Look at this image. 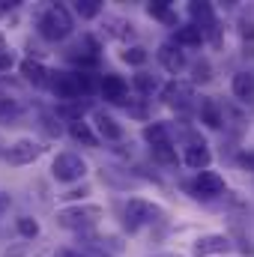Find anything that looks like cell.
I'll return each mask as SVG.
<instances>
[{
  "label": "cell",
  "mask_w": 254,
  "mask_h": 257,
  "mask_svg": "<svg viewBox=\"0 0 254 257\" xmlns=\"http://www.w3.org/2000/svg\"><path fill=\"white\" fill-rule=\"evenodd\" d=\"M120 221L129 233H141L147 227H156V224H165L168 221V212L162 203L156 200H147V197H126L120 203Z\"/></svg>",
  "instance_id": "6da1fadb"
},
{
  "label": "cell",
  "mask_w": 254,
  "mask_h": 257,
  "mask_svg": "<svg viewBox=\"0 0 254 257\" xmlns=\"http://www.w3.org/2000/svg\"><path fill=\"white\" fill-rule=\"evenodd\" d=\"M36 33H39V39H45L51 45L66 42L75 33V12L69 6H63V3L45 6L39 12V18H36Z\"/></svg>",
  "instance_id": "7a4b0ae2"
},
{
  "label": "cell",
  "mask_w": 254,
  "mask_h": 257,
  "mask_svg": "<svg viewBox=\"0 0 254 257\" xmlns=\"http://www.w3.org/2000/svg\"><path fill=\"white\" fill-rule=\"evenodd\" d=\"M102 218H105V206L99 203H66L57 209L54 224L81 236V233H93L102 224Z\"/></svg>",
  "instance_id": "3957f363"
},
{
  "label": "cell",
  "mask_w": 254,
  "mask_h": 257,
  "mask_svg": "<svg viewBox=\"0 0 254 257\" xmlns=\"http://www.w3.org/2000/svg\"><path fill=\"white\" fill-rule=\"evenodd\" d=\"M183 192L194 197V200H203V203H212V200H224L227 197V183L218 171H200V174H191V180H183Z\"/></svg>",
  "instance_id": "277c9868"
},
{
  "label": "cell",
  "mask_w": 254,
  "mask_h": 257,
  "mask_svg": "<svg viewBox=\"0 0 254 257\" xmlns=\"http://www.w3.org/2000/svg\"><path fill=\"white\" fill-rule=\"evenodd\" d=\"M87 174H90V165H87V159H84L81 153L63 150V153H57V156L51 159V180L60 183V186H69V189H72V186L84 183Z\"/></svg>",
  "instance_id": "5b68a950"
},
{
  "label": "cell",
  "mask_w": 254,
  "mask_h": 257,
  "mask_svg": "<svg viewBox=\"0 0 254 257\" xmlns=\"http://www.w3.org/2000/svg\"><path fill=\"white\" fill-rule=\"evenodd\" d=\"M159 96H162V105L171 108V111H177V114H189L197 105V87L191 84L189 78H171L162 87Z\"/></svg>",
  "instance_id": "8992f818"
},
{
  "label": "cell",
  "mask_w": 254,
  "mask_h": 257,
  "mask_svg": "<svg viewBox=\"0 0 254 257\" xmlns=\"http://www.w3.org/2000/svg\"><path fill=\"white\" fill-rule=\"evenodd\" d=\"M194 114H197V123L209 132H224L230 126V111L218 96H197Z\"/></svg>",
  "instance_id": "52a82bcc"
},
{
  "label": "cell",
  "mask_w": 254,
  "mask_h": 257,
  "mask_svg": "<svg viewBox=\"0 0 254 257\" xmlns=\"http://www.w3.org/2000/svg\"><path fill=\"white\" fill-rule=\"evenodd\" d=\"M45 141L42 138H33V135H24V138H15L12 144H9V150H6V162L12 165V168H27V165H33V162H39L42 156H45Z\"/></svg>",
  "instance_id": "ba28073f"
},
{
  "label": "cell",
  "mask_w": 254,
  "mask_h": 257,
  "mask_svg": "<svg viewBox=\"0 0 254 257\" xmlns=\"http://www.w3.org/2000/svg\"><path fill=\"white\" fill-rule=\"evenodd\" d=\"M90 123L96 128L99 141H105V144H123L126 141V126L114 114H108L105 108H90Z\"/></svg>",
  "instance_id": "9c48e42d"
},
{
  "label": "cell",
  "mask_w": 254,
  "mask_h": 257,
  "mask_svg": "<svg viewBox=\"0 0 254 257\" xmlns=\"http://www.w3.org/2000/svg\"><path fill=\"white\" fill-rule=\"evenodd\" d=\"M156 60H159V66H162L168 75H174V78H180V75L191 66L186 48H183V45H177L174 39H165V42L156 48Z\"/></svg>",
  "instance_id": "30bf717a"
},
{
  "label": "cell",
  "mask_w": 254,
  "mask_h": 257,
  "mask_svg": "<svg viewBox=\"0 0 254 257\" xmlns=\"http://www.w3.org/2000/svg\"><path fill=\"white\" fill-rule=\"evenodd\" d=\"M99 99H105L108 105H132V84L117 72H105L102 75V87H99Z\"/></svg>",
  "instance_id": "8fae6325"
},
{
  "label": "cell",
  "mask_w": 254,
  "mask_h": 257,
  "mask_svg": "<svg viewBox=\"0 0 254 257\" xmlns=\"http://www.w3.org/2000/svg\"><path fill=\"white\" fill-rule=\"evenodd\" d=\"M233 239L227 233H200L191 242V257H230Z\"/></svg>",
  "instance_id": "7c38bea8"
},
{
  "label": "cell",
  "mask_w": 254,
  "mask_h": 257,
  "mask_svg": "<svg viewBox=\"0 0 254 257\" xmlns=\"http://www.w3.org/2000/svg\"><path fill=\"white\" fill-rule=\"evenodd\" d=\"M186 12H189L191 24H197V27L206 33V39H209V33L221 24V21H218V9H215V3H209V0H191Z\"/></svg>",
  "instance_id": "4fadbf2b"
},
{
  "label": "cell",
  "mask_w": 254,
  "mask_h": 257,
  "mask_svg": "<svg viewBox=\"0 0 254 257\" xmlns=\"http://www.w3.org/2000/svg\"><path fill=\"white\" fill-rule=\"evenodd\" d=\"M183 165L191 174L209 171L212 168V150L206 141H194V144H183Z\"/></svg>",
  "instance_id": "5bb4252c"
},
{
  "label": "cell",
  "mask_w": 254,
  "mask_h": 257,
  "mask_svg": "<svg viewBox=\"0 0 254 257\" xmlns=\"http://www.w3.org/2000/svg\"><path fill=\"white\" fill-rule=\"evenodd\" d=\"M102 33L117 39V42H123V48H126V45H135V39H138V24L132 18H123V15H108Z\"/></svg>",
  "instance_id": "9a60e30c"
},
{
  "label": "cell",
  "mask_w": 254,
  "mask_h": 257,
  "mask_svg": "<svg viewBox=\"0 0 254 257\" xmlns=\"http://www.w3.org/2000/svg\"><path fill=\"white\" fill-rule=\"evenodd\" d=\"M230 96L245 105V108H254V72L251 69H239L230 75Z\"/></svg>",
  "instance_id": "2e32d148"
},
{
  "label": "cell",
  "mask_w": 254,
  "mask_h": 257,
  "mask_svg": "<svg viewBox=\"0 0 254 257\" xmlns=\"http://www.w3.org/2000/svg\"><path fill=\"white\" fill-rule=\"evenodd\" d=\"M18 75L24 84H33V87H42L48 90V78H51V69L42 63V60H33V57H24L18 63Z\"/></svg>",
  "instance_id": "e0dca14e"
},
{
  "label": "cell",
  "mask_w": 254,
  "mask_h": 257,
  "mask_svg": "<svg viewBox=\"0 0 254 257\" xmlns=\"http://www.w3.org/2000/svg\"><path fill=\"white\" fill-rule=\"evenodd\" d=\"M66 135L75 141V144H81V147H87V150H99V135H96V128L90 120H72V123H66Z\"/></svg>",
  "instance_id": "ac0fdd59"
},
{
  "label": "cell",
  "mask_w": 254,
  "mask_h": 257,
  "mask_svg": "<svg viewBox=\"0 0 254 257\" xmlns=\"http://www.w3.org/2000/svg\"><path fill=\"white\" fill-rule=\"evenodd\" d=\"M147 150H150L153 165H159V168H165V171L183 165V153L177 150V141H165V144H156V147H147Z\"/></svg>",
  "instance_id": "d6986e66"
},
{
  "label": "cell",
  "mask_w": 254,
  "mask_h": 257,
  "mask_svg": "<svg viewBox=\"0 0 254 257\" xmlns=\"http://www.w3.org/2000/svg\"><path fill=\"white\" fill-rule=\"evenodd\" d=\"M51 245L45 239H24V242H12L9 248H3L0 257H48Z\"/></svg>",
  "instance_id": "ffe728a7"
},
{
  "label": "cell",
  "mask_w": 254,
  "mask_h": 257,
  "mask_svg": "<svg viewBox=\"0 0 254 257\" xmlns=\"http://www.w3.org/2000/svg\"><path fill=\"white\" fill-rule=\"evenodd\" d=\"M144 9H147V15H150L153 21H162L165 27L180 30V12L174 9V3H168V0H153V3H147Z\"/></svg>",
  "instance_id": "44dd1931"
},
{
  "label": "cell",
  "mask_w": 254,
  "mask_h": 257,
  "mask_svg": "<svg viewBox=\"0 0 254 257\" xmlns=\"http://www.w3.org/2000/svg\"><path fill=\"white\" fill-rule=\"evenodd\" d=\"M141 138L147 147H156V144H165V141H174V126L168 120H150L147 126L141 128Z\"/></svg>",
  "instance_id": "7402d4cb"
},
{
  "label": "cell",
  "mask_w": 254,
  "mask_h": 257,
  "mask_svg": "<svg viewBox=\"0 0 254 257\" xmlns=\"http://www.w3.org/2000/svg\"><path fill=\"white\" fill-rule=\"evenodd\" d=\"M129 84H132V93H138V99H150L153 93H162V87H165L156 75H150V72H144V69L135 72Z\"/></svg>",
  "instance_id": "603a6c76"
},
{
  "label": "cell",
  "mask_w": 254,
  "mask_h": 257,
  "mask_svg": "<svg viewBox=\"0 0 254 257\" xmlns=\"http://www.w3.org/2000/svg\"><path fill=\"white\" fill-rule=\"evenodd\" d=\"M177 45H183L186 51L189 48H200V45H206V33L197 27V24H180V30H174V36H171Z\"/></svg>",
  "instance_id": "cb8c5ba5"
},
{
  "label": "cell",
  "mask_w": 254,
  "mask_h": 257,
  "mask_svg": "<svg viewBox=\"0 0 254 257\" xmlns=\"http://www.w3.org/2000/svg\"><path fill=\"white\" fill-rule=\"evenodd\" d=\"M99 174H102V183H105V186H111V189H129V186H135V183H138L135 171H120V168H102Z\"/></svg>",
  "instance_id": "d4e9b609"
},
{
  "label": "cell",
  "mask_w": 254,
  "mask_h": 257,
  "mask_svg": "<svg viewBox=\"0 0 254 257\" xmlns=\"http://www.w3.org/2000/svg\"><path fill=\"white\" fill-rule=\"evenodd\" d=\"M15 233L21 239H42V227H39V218H33L30 212L18 215L15 218Z\"/></svg>",
  "instance_id": "484cf974"
},
{
  "label": "cell",
  "mask_w": 254,
  "mask_h": 257,
  "mask_svg": "<svg viewBox=\"0 0 254 257\" xmlns=\"http://www.w3.org/2000/svg\"><path fill=\"white\" fill-rule=\"evenodd\" d=\"M236 33H239V39H242V48H254V12L251 9H239Z\"/></svg>",
  "instance_id": "4316f807"
},
{
  "label": "cell",
  "mask_w": 254,
  "mask_h": 257,
  "mask_svg": "<svg viewBox=\"0 0 254 257\" xmlns=\"http://www.w3.org/2000/svg\"><path fill=\"white\" fill-rule=\"evenodd\" d=\"M120 60L126 66H135V69L141 72L144 66L150 63V48H144V45H138V42H135V45H126V48L120 51Z\"/></svg>",
  "instance_id": "83f0119b"
},
{
  "label": "cell",
  "mask_w": 254,
  "mask_h": 257,
  "mask_svg": "<svg viewBox=\"0 0 254 257\" xmlns=\"http://www.w3.org/2000/svg\"><path fill=\"white\" fill-rule=\"evenodd\" d=\"M189 81L194 84V87H203V84H209L212 81V63L206 60V57H200V60H194V63L189 66Z\"/></svg>",
  "instance_id": "f1b7e54d"
},
{
  "label": "cell",
  "mask_w": 254,
  "mask_h": 257,
  "mask_svg": "<svg viewBox=\"0 0 254 257\" xmlns=\"http://www.w3.org/2000/svg\"><path fill=\"white\" fill-rule=\"evenodd\" d=\"M72 12H75L81 21H93V18H99V15L105 12V6H102L99 0H78V3L72 6Z\"/></svg>",
  "instance_id": "f546056e"
},
{
  "label": "cell",
  "mask_w": 254,
  "mask_h": 257,
  "mask_svg": "<svg viewBox=\"0 0 254 257\" xmlns=\"http://www.w3.org/2000/svg\"><path fill=\"white\" fill-rule=\"evenodd\" d=\"M39 123H42V128H45V135H48V138H60V135H63V126H60L63 120L57 117V111H54V108H51V111H42Z\"/></svg>",
  "instance_id": "4dcf8cb0"
},
{
  "label": "cell",
  "mask_w": 254,
  "mask_h": 257,
  "mask_svg": "<svg viewBox=\"0 0 254 257\" xmlns=\"http://www.w3.org/2000/svg\"><path fill=\"white\" fill-rule=\"evenodd\" d=\"M87 194H90V183H78V186L66 189V192L57 194V197L66 200V203H87Z\"/></svg>",
  "instance_id": "1f68e13d"
},
{
  "label": "cell",
  "mask_w": 254,
  "mask_h": 257,
  "mask_svg": "<svg viewBox=\"0 0 254 257\" xmlns=\"http://www.w3.org/2000/svg\"><path fill=\"white\" fill-rule=\"evenodd\" d=\"M233 162H236V168H239V171H245V174H254V150L242 147V150L233 156Z\"/></svg>",
  "instance_id": "d6a6232c"
},
{
  "label": "cell",
  "mask_w": 254,
  "mask_h": 257,
  "mask_svg": "<svg viewBox=\"0 0 254 257\" xmlns=\"http://www.w3.org/2000/svg\"><path fill=\"white\" fill-rule=\"evenodd\" d=\"M54 257H90L84 248H72V245H63V248H57Z\"/></svg>",
  "instance_id": "836d02e7"
},
{
  "label": "cell",
  "mask_w": 254,
  "mask_h": 257,
  "mask_svg": "<svg viewBox=\"0 0 254 257\" xmlns=\"http://www.w3.org/2000/svg\"><path fill=\"white\" fill-rule=\"evenodd\" d=\"M12 66H15V54H12V51H6V54H0V75H3V72H9Z\"/></svg>",
  "instance_id": "e575fe53"
},
{
  "label": "cell",
  "mask_w": 254,
  "mask_h": 257,
  "mask_svg": "<svg viewBox=\"0 0 254 257\" xmlns=\"http://www.w3.org/2000/svg\"><path fill=\"white\" fill-rule=\"evenodd\" d=\"M9 206H12V194H9V192H0V218L9 212Z\"/></svg>",
  "instance_id": "d590c367"
},
{
  "label": "cell",
  "mask_w": 254,
  "mask_h": 257,
  "mask_svg": "<svg viewBox=\"0 0 254 257\" xmlns=\"http://www.w3.org/2000/svg\"><path fill=\"white\" fill-rule=\"evenodd\" d=\"M15 6H18V3H6V0H0V18H3V15H9Z\"/></svg>",
  "instance_id": "8d00e7d4"
},
{
  "label": "cell",
  "mask_w": 254,
  "mask_h": 257,
  "mask_svg": "<svg viewBox=\"0 0 254 257\" xmlns=\"http://www.w3.org/2000/svg\"><path fill=\"white\" fill-rule=\"evenodd\" d=\"M9 51V39H6V33L0 30V54H6Z\"/></svg>",
  "instance_id": "74e56055"
},
{
  "label": "cell",
  "mask_w": 254,
  "mask_h": 257,
  "mask_svg": "<svg viewBox=\"0 0 254 257\" xmlns=\"http://www.w3.org/2000/svg\"><path fill=\"white\" fill-rule=\"evenodd\" d=\"M3 96H6V90H3V87H0V99H3Z\"/></svg>",
  "instance_id": "f35d334b"
},
{
  "label": "cell",
  "mask_w": 254,
  "mask_h": 257,
  "mask_svg": "<svg viewBox=\"0 0 254 257\" xmlns=\"http://www.w3.org/2000/svg\"><path fill=\"white\" fill-rule=\"evenodd\" d=\"M162 257H183V254H162Z\"/></svg>",
  "instance_id": "ab89813d"
}]
</instances>
